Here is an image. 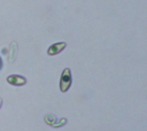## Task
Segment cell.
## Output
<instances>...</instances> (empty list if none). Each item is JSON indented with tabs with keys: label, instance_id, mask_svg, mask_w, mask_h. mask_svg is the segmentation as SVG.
Returning a JSON list of instances; mask_svg holds the SVG:
<instances>
[{
	"label": "cell",
	"instance_id": "obj_5",
	"mask_svg": "<svg viewBox=\"0 0 147 131\" xmlns=\"http://www.w3.org/2000/svg\"><path fill=\"white\" fill-rule=\"evenodd\" d=\"M67 123V120L65 118H62L59 122H57V124L53 126L55 128H59V127H62L63 125H65Z\"/></svg>",
	"mask_w": 147,
	"mask_h": 131
},
{
	"label": "cell",
	"instance_id": "obj_1",
	"mask_svg": "<svg viewBox=\"0 0 147 131\" xmlns=\"http://www.w3.org/2000/svg\"><path fill=\"white\" fill-rule=\"evenodd\" d=\"M71 82H72V78H71V70L67 68L63 70L62 76H61L60 84H59L61 92H63V93L67 92L71 86Z\"/></svg>",
	"mask_w": 147,
	"mask_h": 131
},
{
	"label": "cell",
	"instance_id": "obj_7",
	"mask_svg": "<svg viewBox=\"0 0 147 131\" xmlns=\"http://www.w3.org/2000/svg\"><path fill=\"white\" fill-rule=\"evenodd\" d=\"M2 104H3V100L0 99V108H1V106H2Z\"/></svg>",
	"mask_w": 147,
	"mask_h": 131
},
{
	"label": "cell",
	"instance_id": "obj_3",
	"mask_svg": "<svg viewBox=\"0 0 147 131\" xmlns=\"http://www.w3.org/2000/svg\"><path fill=\"white\" fill-rule=\"evenodd\" d=\"M66 46V43L65 42H60V43H56L52 45L48 50H47V53L50 56H53V55H57L59 52H61Z\"/></svg>",
	"mask_w": 147,
	"mask_h": 131
},
{
	"label": "cell",
	"instance_id": "obj_4",
	"mask_svg": "<svg viewBox=\"0 0 147 131\" xmlns=\"http://www.w3.org/2000/svg\"><path fill=\"white\" fill-rule=\"evenodd\" d=\"M45 122L47 124H49V125H51V126H54L56 124H57V122H58V120H57V118L54 116V115H53V114H47L46 117H45Z\"/></svg>",
	"mask_w": 147,
	"mask_h": 131
},
{
	"label": "cell",
	"instance_id": "obj_6",
	"mask_svg": "<svg viewBox=\"0 0 147 131\" xmlns=\"http://www.w3.org/2000/svg\"><path fill=\"white\" fill-rule=\"evenodd\" d=\"M2 67H3V62H2V59H1V57H0V70H1V69H2Z\"/></svg>",
	"mask_w": 147,
	"mask_h": 131
},
{
	"label": "cell",
	"instance_id": "obj_2",
	"mask_svg": "<svg viewBox=\"0 0 147 131\" xmlns=\"http://www.w3.org/2000/svg\"><path fill=\"white\" fill-rule=\"evenodd\" d=\"M7 82L13 86L22 87L27 83V79L25 77L18 76V75H12L7 78Z\"/></svg>",
	"mask_w": 147,
	"mask_h": 131
}]
</instances>
